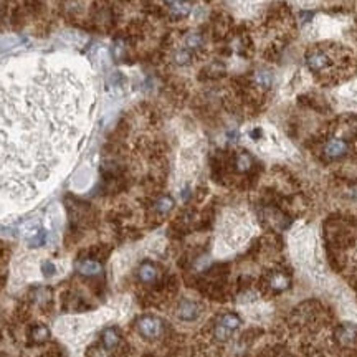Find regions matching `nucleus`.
<instances>
[{
  "instance_id": "nucleus-17",
  "label": "nucleus",
  "mask_w": 357,
  "mask_h": 357,
  "mask_svg": "<svg viewBox=\"0 0 357 357\" xmlns=\"http://www.w3.org/2000/svg\"><path fill=\"white\" fill-rule=\"evenodd\" d=\"M232 334H233V331H230L228 328H225L219 323H217V326L214 328V336L217 341H222V342L228 341V339L232 337Z\"/></svg>"
},
{
  "instance_id": "nucleus-11",
  "label": "nucleus",
  "mask_w": 357,
  "mask_h": 357,
  "mask_svg": "<svg viewBox=\"0 0 357 357\" xmlns=\"http://www.w3.org/2000/svg\"><path fill=\"white\" fill-rule=\"evenodd\" d=\"M30 339H31V342H35V344H43V342H47L48 339H50L48 328L47 326H42V324H38V326L31 328Z\"/></svg>"
},
{
  "instance_id": "nucleus-16",
  "label": "nucleus",
  "mask_w": 357,
  "mask_h": 357,
  "mask_svg": "<svg viewBox=\"0 0 357 357\" xmlns=\"http://www.w3.org/2000/svg\"><path fill=\"white\" fill-rule=\"evenodd\" d=\"M253 164L251 157L248 154H238L237 156V161H235V165H237V170H240V172H247V170H250V167Z\"/></svg>"
},
{
  "instance_id": "nucleus-14",
  "label": "nucleus",
  "mask_w": 357,
  "mask_h": 357,
  "mask_svg": "<svg viewBox=\"0 0 357 357\" xmlns=\"http://www.w3.org/2000/svg\"><path fill=\"white\" fill-rule=\"evenodd\" d=\"M191 3L187 2V0H175V2L170 3V12L174 13L175 17H185L189 15V12H191Z\"/></svg>"
},
{
  "instance_id": "nucleus-21",
  "label": "nucleus",
  "mask_w": 357,
  "mask_h": 357,
  "mask_svg": "<svg viewBox=\"0 0 357 357\" xmlns=\"http://www.w3.org/2000/svg\"><path fill=\"white\" fill-rule=\"evenodd\" d=\"M42 271H43L45 276H50V275H55V266H53L52 263H45V265L42 266Z\"/></svg>"
},
{
  "instance_id": "nucleus-22",
  "label": "nucleus",
  "mask_w": 357,
  "mask_h": 357,
  "mask_svg": "<svg viewBox=\"0 0 357 357\" xmlns=\"http://www.w3.org/2000/svg\"><path fill=\"white\" fill-rule=\"evenodd\" d=\"M301 19H302V22H309L311 19H313V12H302Z\"/></svg>"
},
{
  "instance_id": "nucleus-7",
  "label": "nucleus",
  "mask_w": 357,
  "mask_h": 357,
  "mask_svg": "<svg viewBox=\"0 0 357 357\" xmlns=\"http://www.w3.org/2000/svg\"><path fill=\"white\" fill-rule=\"evenodd\" d=\"M76 271H78V273L81 275V276L94 278V276H98V275H101L103 266H101V263H99L98 260L86 258V260L80 261L78 266H76Z\"/></svg>"
},
{
  "instance_id": "nucleus-20",
  "label": "nucleus",
  "mask_w": 357,
  "mask_h": 357,
  "mask_svg": "<svg viewBox=\"0 0 357 357\" xmlns=\"http://www.w3.org/2000/svg\"><path fill=\"white\" fill-rule=\"evenodd\" d=\"M189 53H187V50H180V52H177V55H175V61L180 63V65H184V63H187L189 61Z\"/></svg>"
},
{
  "instance_id": "nucleus-12",
  "label": "nucleus",
  "mask_w": 357,
  "mask_h": 357,
  "mask_svg": "<svg viewBox=\"0 0 357 357\" xmlns=\"http://www.w3.org/2000/svg\"><path fill=\"white\" fill-rule=\"evenodd\" d=\"M219 324H222V326L228 328L230 331H235V329H238V328L242 326V319L238 318L237 314L227 313V314H222L219 318Z\"/></svg>"
},
{
  "instance_id": "nucleus-6",
  "label": "nucleus",
  "mask_w": 357,
  "mask_h": 357,
  "mask_svg": "<svg viewBox=\"0 0 357 357\" xmlns=\"http://www.w3.org/2000/svg\"><path fill=\"white\" fill-rule=\"evenodd\" d=\"M306 63H308V66L311 70L316 71V73H319V71H324L329 65H331V60H329V56L324 52H311L309 55L306 56Z\"/></svg>"
},
{
  "instance_id": "nucleus-10",
  "label": "nucleus",
  "mask_w": 357,
  "mask_h": 357,
  "mask_svg": "<svg viewBox=\"0 0 357 357\" xmlns=\"http://www.w3.org/2000/svg\"><path fill=\"white\" fill-rule=\"evenodd\" d=\"M268 284L273 291L281 293V291H286L288 288H290V278L284 276V275H281V273H276V275H273V276H270Z\"/></svg>"
},
{
  "instance_id": "nucleus-5",
  "label": "nucleus",
  "mask_w": 357,
  "mask_h": 357,
  "mask_svg": "<svg viewBox=\"0 0 357 357\" xmlns=\"http://www.w3.org/2000/svg\"><path fill=\"white\" fill-rule=\"evenodd\" d=\"M336 337L342 346H354L357 342V328L351 323L341 324L336 331Z\"/></svg>"
},
{
  "instance_id": "nucleus-13",
  "label": "nucleus",
  "mask_w": 357,
  "mask_h": 357,
  "mask_svg": "<svg viewBox=\"0 0 357 357\" xmlns=\"http://www.w3.org/2000/svg\"><path fill=\"white\" fill-rule=\"evenodd\" d=\"M172 209H174V200H172V197H169V195H164V197L157 198V202L154 205V210L157 212V214H161V215L169 214Z\"/></svg>"
},
{
  "instance_id": "nucleus-19",
  "label": "nucleus",
  "mask_w": 357,
  "mask_h": 357,
  "mask_svg": "<svg viewBox=\"0 0 357 357\" xmlns=\"http://www.w3.org/2000/svg\"><path fill=\"white\" fill-rule=\"evenodd\" d=\"M43 240H45V232L43 230H38V233H35L33 238H31L30 247H40L43 243Z\"/></svg>"
},
{
  "instance_id": "nucleus-2",
  "label": "nucleus",
  "mask_w": 357,
  "mask_h": 357,
  "mask_svg": "<svg viewBox=\"0 0 357 357\" xmlns=\"http://www.w3.org/2000/svg\"><path fill=\"white\" fill-rule=\"evenodd\" d=\"M137 331L146 339H157L164 331V323L156 316H142L137 319Z\"/></svg>"
},
{
  "instance_id": "nucleus-1",
  "label": "nucleus",
  "mask_w": 357,
  "mask_h": 357,
  "mask_svg": "<svg viewBox=\"0 0 357 357\" xmlns=\"http://www.w3.org/2000/svg\"><path fill=\"white\" fill-rule=\"evenodd\" d=\"M91 83L81 61L40 56L0 73V192L30 200L75 151Z\"/></svg>"
},
{
  "instance_id": "nucleus-3",
  "label": "nucleus",
  "mask_w": 357,
  "mask_h": 357,
  "mask_svg": "<svg viewBox=\"0 0 357 357\" xmlns=\"http://www.w3.org/2000/svg\"><path fill=\"white\" fill-rule=\"evenodd\" d=\"M347 151H349L347 142L344 141V139H337V137H334V139H331V141H328L326 144H324V149H323L324 156H326L329 161L342 159V157L347 154Z\"/></svg>"
},
{
  "instance_id": "nucleus-18",
  "label": "nucleus",
  "mask_w": 357,
  "mask_h": 357,
  "mask_svg": "<svg viewBox=\"0 0 357 357\" xmlns=\"http://www.w3.org/2000/svg\"><path fill=\"white\" fill-rule=\"evenodd\" d=\"M185 42H187V47H189V48H192V50H195V48H200V47H202V37H200V35H197V33L189 35Z\"/></svg>"
},
{
  "instance_id": "nucleus-4",
  "label": "nucleus",
  "mask_w": 357,
  "mask_h": 357,
  "mask_svg": "<svg viewBox=\"0 0 357 357\" xmlns=\"http://www.w3.org/2000/svg\"><path fill=\"white\" fill-rule=\"evenodd\" d=\"M177 318L182 321H195L200 314V306L195 301L191 300H184L180 301V304L177 306Z\"/></svg>"
},
{
  "instance_id": "nucleus-15",
  "label": "nucleus",
  "mask_w": 357,
  "mask_h": 357,
  "mask_svg": "<svg viewBox=\"0 0 357 357\" xmlns=\"http://www.w3.org/2000/svg\"><path fill=\"white\" fill-rule=\"evenodd\" d=\"M255 81H256V84H258L260 88L268 89L271 84H273V75H271L270 71H266V70H260L258 73H256V76H255Z\"/></svg>"
},
{
  "instance_id": "nucleus-9",
  "label": "nucleus",
  "mask_w": 357,
  "mask_h": 357,
  "mask_svg": "<svg viewBox=\"0 0 357 357\" xmlns=\"http://www.w3.org/2000/svg\"><path fill=\"white\" fill-rule=\"evenodd\" d=\"M101 341H103L105 349H108V351H111V349H114V347H117V344H119V341H121L117 329H114V328L105 329L103 334H101Z\"/></svg>"
},
{
  "instance_id": "nucleus-8",
  "label": "nucleus",
  "mask_w": 357,
  "mask_h": 357,
  "mask_svg": "<svg viewBox=\"0 0 357 357\" xmlns=\"http://www.w3.org/2000/svg\"><path fill=\"white\" fill-rule=\"evenodd\" d=\"M157 276H159V271L152 263L149 261H144L141 263V266L137 268V278L141 279L142 283H154Z\"/></svg>"
}]
</instances>
